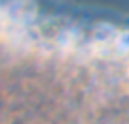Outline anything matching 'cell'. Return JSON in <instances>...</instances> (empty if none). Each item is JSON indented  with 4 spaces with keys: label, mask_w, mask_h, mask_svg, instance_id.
<instances>
[{
    "label": "cell",
    "mask_w": 129,
    "mask_h": 124,
    "mask_svg": "<svg viewBox=\"0 0 129 124\" xmlns=\"http://www.w3.org/2000/svg\"><path fill=\"white\" fill-rule=\"evenodd\" d=\"M118 34H119V31L114 25L103 23V24H99V25L94 27L92 36L97 46H100V48L107 46L110 50H112V45H114Z\"/></svg>",
    "instance_id": "cell-2"
},
{
    "label": "cell",
    "mask_w": 129,
    "mask_h": 124,
    "mask_svg": "<svg viewBox=\"0 0 129 124\" xmlns=\"http://www.w3.org/2000/svg\"><path fill=\"white\" fill-rule=\"evenodd\" d=\"M7 14L17 21H31L36 14V3L34 0H13Z\"/></svg>",
    "instance_id": "cell-1"
},
{
    "label": "cell",
    "mask_w": 129,
    "mask_h": 124,
    "mask_svg": "<svg viewBox=\"0 0 129 124\" xmlns=\"http://www.w3.org/2000/svg\"><path fill=\"white\" fill-rule=\"evenodd\" d=\"M112 50L118 56H123V54L129 53V29L119 31L114 45H112Z\"/></svg>",
    "instance_id": "cell-3"
}]
</instances>
